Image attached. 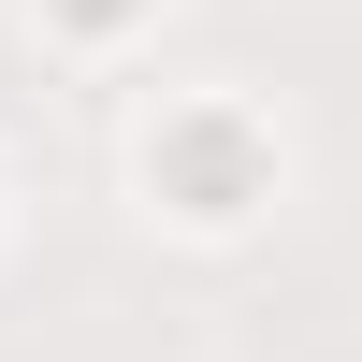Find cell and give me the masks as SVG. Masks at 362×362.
Wrapping results in <instances>:
<instances>
[{"label":"cell","instance_id":"obj_1","mask_svg":"<svg viewBox=\"0 0 362 362\" xmlns=\"http://www.w3.org/2000/svg\"><path fill=\"white\" fill-rule=\"evenodd\" d=\"M145 189H160L174 218H203V232L247 218V203H261V145H247V116H174V131L145 145Z\"/></svg>","mask_w":362,"mask_h":362},{"label":"cell","instance_id":"obj_2","mask_svg":"<svg viewBox=\"0 0 362 362\" xmlns=\"http://www.w3.org/2000/svg\"><path fill=\"white\" fill-rule=\"evenodd\" d=\"M44 15H58V29H87V44H102V29H131L145 0H44Z\"/></svg>","mask_w":362,"mask_h":362}]
</instances>
